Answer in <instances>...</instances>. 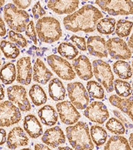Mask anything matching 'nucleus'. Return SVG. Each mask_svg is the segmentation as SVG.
<instances>
[{"label": "nucleus", "instance_id": "1", "mask_svg": "<svg viewBox=\"0 0 133 150\" xmlns=\"http://www.w3.org/2000/svg\"><path fill=\"white\" fill-rule=\"evenodd\" d=\"M103 17L102 13L96 7L85 5L72 14L65 17L63 24L66 30L73 33H91L95 30L99 20Z\"/></svg>", "mask_w": 133, "mask_h": 150}, {"label": "nucleus", "instance_id": "2", "mask_svg": "<svg viewBox=\"0 0 133 150\" xmlns=\"http://www.w3.org/2000/svg\"><path fill=\"white\" fill-rule=\"evenodd\" d=\"M67 137L75 150H93L94 145L89 134V125L83 122L66 128Z\"/></svg>", "mask_w": 133, "mask_h": 150}, {"label": "nucleus", "instance_id": "3", "mask_svg": "<svg viewBox=\"0 0 133 150\" xmlns=\"http://www.w3.org/2000/svg\"><path fill=\"white\" fill-rule=\"evenodd\" d=\"M35 30L39 40L46 43L57 42L62 36L59 21L53 17H43L38 19Z\"/></svg>", "mask_w": 133, "mask_h": 150}, {"label": "nucleus", "instance_id": "4", "mask_svg": "<svg viewBox=\"0 0 133 150\" xmlns=\"http://www.w3.org/2000/svg\"><path fill=\"white\" fill-rule=\"evenodd\" d=\"M4 17L8 27L17 33L25 31L27 25L30 22V17L27 12L19 9L11 3L4 6Z\"/></svg>", "mask_w": 133, "mask_h": 150}, {"label": "nucleus", "instance_id": "5", "mask_svg": "<svg viewBox=\"0 0 133 150\" xmlns=\"http://www.w3.org/2000/svg\"><path fill=\"white\" fill-rule=\"evenodd\" d=\"M93 74L99 82L105 87L108 93L114 90V76L110 65L101 59L94 60L93 62Z\"/></svg>", "mask_w": 133, "mask_h": 150}, {"label": "nucleus", "instance_id": "6", "mask_svg": "<svg viewBox=\"0 0 133 150\" xmlns=\"http://www.w3.org/2000/svg\"><path fill=\"white\" fill-rule=\"evenodd\" d=\"M95 4L110 16L133 15V2L130 0H99Z\"/></svg>", "mask_w": 133, "mask_h": 150}, {"label": "nucleus", "instance_id": "7", "mask_svg": "<svg viewBox=\"0 0 133 150\" xmlns=\"http://www.w3.org/2000/svg\"><path fill=\"white\" fill-rule=\"evenodd\" d=\"M67 93L71 102L77 109L83 110L88 107V92L81 82L76 81L67 84Z\"/></svg>", "mask_w": 133, "mask_h": 150}, {"label": "nucleus", "instance_id": "8", "mask_svg": "<svg viewBox=\"0 0 133 150\" xmlns=\"http://www.w3.org/2000/svg\"><path fill=\"white\" fill-rule=\"evenodd\" d=\"M47 60L51 68L60 78L66 81H71L75 78L76 74L72 66L67 60L57 55H49Z\"/></svg>", "mask_w": 133, "mask_h": 150}, {"label": "nucleus", "instance_id": "9", "mask_svg": "<svg viewBox=\"0 0 133 150\" xmlns=\"http://www.w3.org/2000/svg\"><path fill=\"white\" fill-rule=\"evenodd\" d=\"M21 119L19 108L9 101H5L0 106V125L1 127H10L19 123Z\"/></svg>", "mask_w": 133, "mask_h": 150}, {"label": "nucleus", "instance_id": "10", "mask_svg": "<svg viewBox=\"0 0 133 150\" xmlns=\"http://www.w3.org/2000/svg\"><path fill=\"white\" fill-rule=\"evenodd\" d=\"M106 48L108 54L114 59H129L132 56L128 44L121 38H110L106 42Z\"/></svg>", "mask_w": 133, "mask_h": 150}, {"label": "nucleus", "instance_id": "11", "mask_svg": "<svg viewBox=\"0 0 133 150\" xmlns=\"http://www.w3.org/2000/svg\"><path fill=\"white\" fill-rule=\"evenodd\" d=\"M7 93L9 100L18 105L21 112H30L31 109L27 97V91L23 86H10L7 89Z\"/></svg>", "mask_w": 133, "mask_h": 150}, {"label": "nucleus", "instance_id": "12", "mask_svg": "<svg viewBox=\"0 0 133 150\" xmlns=\"http://www.w3.org/2000/svg\"><path fill=\"white\" fill-rule=\"evenodd\" d=\"M84 115L91 122L103 124L108 118L109 112L106 106L101 101H93L84 110Z\"/></svg>", "mask_w": 133, "mask_h": 150}, {"label": "nucleus", "instance_id": "13", "mask_svg": "<svg viewBox=\"0 0 133 150\" xmlns=\"http://www.w3.org/2000/svg\"><path fill=\"white\" fill-rule=\"evenodd\" d=\"M56 108L61 122L66 125H72L78 122L81 114L71 101H65L56 104Z\"/></svg>", "mask_w": 133, "mask_h": 150}, {"label": "nucleus", "instance_id": "14", "mask_svg": "<svg viewBox=\"0 0 133 150\" xmlns=\"http://www.w3.org/2000/svg\"><path fill=\"white\" fill-rule=\"evenodd\" d=\"M17 81L24 86H29L32 79L33 69L30 57H23L17 62Z\"/></svg>", "mask_w": 133, "mask_h": 150}, {"label": "nucleus", "instance_id": "15", "mask_svg": "<svg viewBox=\"0 0 133 150\" xmlns=\"http://www.w3.org/2000/svg\"><path fill=\"white\" fill-rule=\"evenodd\" d=\"M72 66L80 79L88 81L93 77L92 65L89 58L81 55L72 61Z\"/></svg>", "mask_w": 133, "mask_h": 150}, {"label": "nucleus", "instance_id": "16", "mask_svg": "<svg viewBox=\"0 0 133 150\" xmlns=\"http://www.w3.org/2000/svg\"><path fill=\"white\" fill-rule=\"evenodd\" d=\"M87 48L89 54L99 58L107 57L108 51L105 39L100 36H90L87 42Z\"/></svg>", "mask_w": 133, "mask_h": 150}, {"label": "nucleus", "instance_id": "17", "mask_svg": "<svg viewBox=\"0 0 133 150\" xmlns=\"http://www.w3.org/2000/svg\"><path fill=\"white\" fill-rule=\"evenodd\" d=\"M42 142L52 148H56L65 143V135L59 126H55L46 130L42 137Z\"/></svg>", "mask_w": 133, "mask_h": 150}, {"label": "nucleus", "instance_id": "18", "mask_svg": "<svg viewBox=\"0 0 133 150\" xmlns=\"http://www.w3.org/2000/svg\"><path fill=\"white\" fill-rule=\"evenodd\" d=\"M79 1H62V0H50L47 1V8L59 15L71 14L75 12L79 8Z\"/></svg>", "mask_w": 133, "mask_h": 150}, {"label": "nucleus", "instance_id": "19", "mask_svg": "<svg viewBox=\"0 0 133 150\" xmlns=\"http://www.w3.org/2000/svg\"><path fill=\"white\" fill-rule=\"evenodd\" d=\"M28 144V137L20 127H13L8 134L7 146L9 149H15L19 147L27 146Z\"/></svg>", "mask_w": 133, "mask_h": 150}, {"label": "nucleus", "instance_id": "20", "mask_svg": "<svg viewBox=\"0 0 133 150\" xmlns=\"http://www.w3.org/2000/svg\"><path fill=\"white\" fill-rule=\"evenodd\" d=\"M33 79L39 83L45 85L53 76L52 72L47 68L42 59L37 58L33 65Z\"/></svg>", "mask_w": 133, "mask_h": 150}, {"label": "nucleus", "instance_id": "21", "mask_svg": "<svg viewBox=\"0 0 133 150\" xmlns=\"http://www.w3.org/2000/svg\"><path fill=\"white\" fill-rule=\"evenodd\" d=\"M23 128L31 138H38L43 134L42 125L33 115H27L24 117Z\"/></svg>", "mask_w": 133, "mask_h": 150}, {"label": "nucleus", "instance_id": "22", "mask_svg": "<svg viewBox=\"0 0 133 150\" xmlns=\"http://www.w3.org/2000/svg\"><path fill=\"white\" fill-rule=\"evenodd\" d=\"M38 115L41 122L47 126H53L58 121V113L49 105H46L38 111Z\"/></svg>", "mask_w": 133, "mask_h": 150}, {"label": "nucleus", "instance_id": "23", "mask_svg": "<svg viewBox=\"0 0 133 150\" xmlns=\"http://www.w3.org/2000/svg\"><path fill=\"white\" fill-rule=\"evenodd\" d=\"M49 94L51 98L55 101H63L65 98L66 89L59 79L54 78L50 81Z\"/></svg>", "mask_w": 133, "mask_h": 150}, {"label": "nucleus", "instance_id": "24", "mask_svg": "<svg viewBox=\"0 0 133 150\" xmlns=\"http://www.w3.org/2000/svg\"><path fill=\"white\" fill-rule=\"evenodd\" d=\"M104 150H131L128 140L120 135H113L106 142Z\"/></svg>", "mask_w": 133, "mask_h": 150}, {"label": "nucleus", "instance_id": "25", "mask_svg": "<svg viewBox=\"0 0 133 150\" xmlns=\"http://www.w3.org/2000/svg\"><path fill=\"white\" fill-rule=\"evenodd\" d=\"M115 74L121 79H129L132 76V67L124 60H118L113 66Z\"/></svg>", "mask_w": 133, "mask_h": 150}, {"label": "nucleus", "instance_id": "26", "mask_svg": "<svg viewBox=\"0 0 133 150\" xmlns=\"http://www.w3.org/2000/svg\"><path fill=\"white\" fill-rule=\"evenodd\" d=\"M29 95L33 104L37 106L42 105L47 101V97L43 89L39 85L35 84L31 86Z\"/></svg>", "mask_w": 133, "mask_h": 150}, {"label": "nucleus", "instance_id": "27", "mask_svg": "<svg viewBox=\"0 0 133 150\" xmlns=\"http://www.w3.org/2000/svg\"><path fill=\"white\" fill-rule=\"evenodd\" d=\"M15 65L12 63H8L1 67V81L5 85L11 84L17 79Z\"/></svg>", "mask_w": 133, "mask_h": 150}, {"label": "nucleus", "instance_id": "28", "mask_svg": "<svg viewBox=\"0 0 133 150\" xmlns=\"http://www.w3.org/2000/svg\"><path fill=\"white\" fill-rule=\"evenodd\" d=\"M91 139L97 146H101L105 144L107 139V133L103 127L99 125H93L90 129Z\"/></svg>", "mask_w": 133, "mask_h": 150}, {"label": "nucleus", "instance_id": "29", "mask_svg": "<svg viewBox=\"0 0 133 150\" xmlns=\"http://www.w3.org/2000/svg\"><path fill=\"white\" fill-rule=\"evenodd\" d=\"M57 52L62 57L67 59H74L79 54V51L76 47L70 43L63 42L59 45Z\"/></svg>", "mask_w": 133, "mask_h": 150}, {"label": "nucleus", "instance_id": "30", "mask_svg": "<svg viewBox=\"0 0 133 150\" xmlns=\"http://www.w3.org/2000/svg\"><path fill=\"white\" fill-rule=\"evenodd\" d=\"M117 24L114 18H103L99 21L96 25V30L101 34L109 35L115 31Z\"/></svg>", "mask_w": 133, "mask_h": 150}, {"label": "nucleus", "instance_id": "31", "mask_svg": "<svg viewBox=\"0 0 133 150\" xmlns=\"http://www.w3.org/2000/svg\"><path fill=\"white\" fill-rule=\"evenodd\" d=\"M1 50L3 52L5 57L8 58V59H15L20 54L19 50L16 46L15 43L6 40L1 42Z\"/></svg>", "mask_w": 133, "mask_h": 150}, {"label": "nucleus", "instance_id": "32", "mask_svg": "<svg viewBox=\"0 0 133 150\" xmlns=\"http://www.w3.org/2000/svg\"><path fill=\"white\" fill-rule=\"evenodd\" d=\"M115 90L117 96L123 98H127L132 93V87L130 84L120 79H115L114 81Z\"/></svg>", "mask_w": 133, "mask_h": 150}, {"label": "nucleus", "instance_id": "33", "mask_svg": "<svg viewBox=\"0 0 133 150\" xmlns=\"http://www.w3.org/2000/svg\"><path fill=\"white\" fill-rule=\"evenodd\" d=\"M87 89L89 96L92 98L103 100L105 97V91L103 86L97 81H89L87 83Z\"/></svg>", "mask_w": 133, "mask_h": 150}, {"label": "nucleus", "instance_id": "34", "mask_svg": "<svg viewBox=\"0 0 133 150\" xmlns=\"http://www.w3.org/2000/svg\"><path fill=\"white\" fill-rule=\"evenodd\" d=\"M133 22L125 19H119L117 22L115 33L119 38L127 37L131 32Z\"/></svg>", "mask_w": 133, "mask_h": 150}, {"label": "nucleus", "instance_id": "35", "mask_svg": "<svg viewBox=\"0 0 133 150\" xmlns=\"http://www.w3.org/2000/svg\"><path fill=\"white\" fill-rule=\"evenodd\" d=\"M106 127L108 131L117 135H122L125 133V127L122 123L117 118H110L106 123Z\"/></svg>", "mask_w": 133, "mask_h": 150}, {"label": "nucleus", "instance_id": "36", "mask_svg": "<svg viewBox=\"0 0 133 150\" xmlns=\"http://www.w3.org/2000/svg\"><path fill=\"white\" fill-rule=\"evenodd\" d=\"M9 38L11 42L15 43L17 45L21 47H25L27 45L26 39L19 33L11 30L9 31Z\"/></svg>", "mask_w": 133, "mask_h": 150}, {"label": "nucleus", "instance_id": "37", "mask_svg": "<svg viewBox=\"0 0 133 150\" xmlns=\"http://www.w3.org/2000/svg\"><path fill=\"white\" fill-rule=\"evenodd\" d=\"M25 35L30 38L31 41H33L35 45L37 44V32L35 29L34 23L33 21H30V22L27 25L25 30Z\"/></svg>", "mask_w": 133, "mask_h": 150}, {"label": "nucleus", "instance_id": "38", "mask_svg": "<svg viewBox=\"0 0 133 150\" xmlns=\"http://www.w3.org/2000/svg\"><path fill=\"white\" fill-rule=\"evenodd\" d=\"M109 102L111 105L115 107L120 109L121 112H124L125 105V99L120 98L117 95H112L109 97Z\"/></svg>", "mask_w": 133, "mask_h": 150}, {"label": "nucleus", "instance_id": "39", "mask_svg": "<svg viewBox=\"0 0 133 150\" xmlns=\"http://www.w3.org/2000/svg\"><path fill=\"white\" fill-rule=\"evenodd\" d=\"M71 42L75 43L77 48L82 51H86L87 49V44L84 38L79 37L77 35H72L70 38Z\"/></svg>", "mask_w": 133, "mask_h": 150}, {"label": "nucleus", "instance_id": "40", "mask_svg": "<svg viewBox=\"0 0 133 150\" xmlns=\"http://www.w3.org/2000/svg\"><path fill=\"white\" fill-rule=\"evenodd\" d=\"M123 113L129 116L133 123V96L125 99V111Z\"/></svg>", "mask_w": 133, "mask_h": 150}, {"label": "nucleus", "instance_id": "41", "mask_svg": "<svg viewBox=\"0 0 133 150\" xmlns=\"http://www.w3.org/2000/svg\"><path fill=\"white\" fill-rule=\"evenodd\" d=\"M32 13L35 19H39L41 17L45 16L46 11L41 6L40 1H37L32 8Z\"/></svg>", "mask_w": 133, "mask_h": 150}, {"label": "nucleus", "instance_id": "42", "mask_svg": "<svg viewBox=\"0 0 133 150\" xmlns=\"http://www.w3.org/2000/svg\"><path fill=\"white\" fill-rule=\"evenodd\" d=\"M113 113H114V114L115 115L116 117H118V119L124 123L126 127L129 128V129H130V128H131V129H133V125L129 122V120H127V118L125 117V116L123 115L121 113L118 112L117 110H113Z\"/></svg>", "mask_w": 133, "mask_h": 150}, {"label": "nucleus", "instance_id": "43", "mask_svg": "<svg viewBox=\"0 0 133 150\" xmlns=\"http://www.w3.org/2000/svg\"><path fill=\"white\" fill-rule=\"evenodd\" d=\"M13 4L19 9H25L27 8L31 4V1H19V0H14Z\"/></svg>", "mask_w": 133, "mask_h": 150}, {"label": "nucleus", "instance_id": "44", "mask_svg": "<svg viewBox=\"0 0 133 150\" xmlns=\"http://www.w3.org/2000/svg\"><path fill=\"white\" fill-rule=\"evenodd\" d=\"M0 144H1V146L2 145H4L5 143L7 142V134H6V132L5 131V129H3V128H1V129H0Z\"/></svg>", "mask_w": 133, "mask_h": 150}, {"label": "nucleus", "instance_id": "45", "mask_svg": "<svg viewBox=\"0 0 133 150\" xmlns=\"http://www.w3.org/2000/svg\"><path fill=\"white\" fill-rule=\"evenodd\" d=\"M0 29H1V31H0L1 37H4L6 34V26H5V23L1 18H0Z\"/></svg>", "mask_w": 133, "mask_h": 150}, {"label": "nucleus", "instance_id": "46", "mask_svg": "<svg viewBox=\"0 0 133 150\" xmlns=\"http://www.w3.org/2000/svg\"><path fill=\"white\" fill-rule=\"evenodd\" d=\"M48 49L47 47H42V48H39L37 47L36 50V55L38 57H43L44 55V53L46 51H47Z\"/></svg>", "mask_w": 133, "mask_h": 150}, {"label": "nucleus", "instance_id": "47", "mask_svg": "<svg viewBox=\"0 0 133 150\" xmlns=\"http://www.w3.org/2000/svg\"><path fill=\"white\" fill-rule=\"evenodd\" d=\"M35 150H51L49 147L43 144L35 145Z\"/></svg>", "mask_w": 133, "mask_h": 150}, {"label": "nucleus", "instance_id": "48", "mask_svg": "<svg viewBox=\"0 0 133 150\" xmlns=\"http://www.w3.org/2000/svg\"><path fill=\"white\" fill-rule=\"evenodd\" d=\"M36 50H37V47H36L35 45H33V46H31L30 48V50L27 52V54L30 55H32V56H35V55H36Z\"/></svg>", "mask_w": 133, "mask_h": 150}, {"label": "nucleus", "instance_id": "49", "mask_svg": "<svg viewBox=\"0 0 133 150\" xmlns=\"http://www.w3.org/2000/svg\"><path fill=\"white\" fill-rule=\"evenodd\" d=\"M127 44H128V46L129 47V49L130 50V51H131L132 54H133V33L131 35V36H130V38H129V41H128Z\"/></svg>", "mask_w": 133, "mask_h": 150}, {"label": "nucleus", "instance_id": "50", "mask_svg": "<svg viewBox=\"0 0 133 150\" xmlns=\"http://www.w3.org/2000/svg\"><path fill=\"white\" fill-rule=\"evenodd\" d=\"M129 144L130 145V146H131L132 148L133 149V133L130 134V136H129Z\"/></svg>", "mask_w": 133, "mask_h": 150}, {"label": "nucleus", "instance_id": "51", "mask_svg": "<svg viewBox=\"0 0 133 150\" xmlns=\"http://www.w3.org/2000/svg\"><path fill=\"white\" fill-rule=\"evenodd\" d=\"M57 150H72V148L69 147L68 146H65V147H60L57 149Z\"/></svg>", "mask_w": 133, "mask_h": 150}, {"label": "nucleus", "instance_id": "52", "mask_svg": "<svg viewBox=\"0 0 133 150\" xmlns=\"http://www.w3.org/2000/svg\"><path fill=\"white\" fill-rule=\"evenodd\" d=\"M4 90L3 87H2V85H1V100H3L4 99Z\"/></svg>", "mask_w": 133, "mask_h": 150}, {"label": "nucleus", "instance_id": "53", "mask_svg": "<svg viewBox=\"0 0 133 150\" xmlns=\"http://www.w3.org/2000/svg\"><path fill=\"white\" fill-rule=\"evenodd\" d=\"M4 3H5V1L1 0V7H2V5H4Z\"/></svg>", "mask_w": 133, "mask_h": 150}, {"label": "nucleus", "instance_id": "54", "mask_svg": "<svg viewBox=\"0 0 133 150\" xmlns=\"http://www.w3.org/2000/svg\"><path fill=\"white\" fill-rule=\"evenodd\" d=\"M20 150H31V149H29V148H24V149H20Z\"/></svg>", "mask_w": 133, "mask_h": 150}, {"label": "nucleus", "instance_id": "55", "mask_svg": "<svg viewBox=\"0 0 133 150\" xmlns=\"http://www.w3.org/2000/svg\"><path fill=\"white\" fill-rule=\"evenodd\" d=\"M132 74H133V61L132 62Z\"/></svg>", "mask_w": 133, "mask_h": 150}, {"label": "nucleus", "instance_id": "56", "mask_svg": "<svg viewBox=\"0 0 133 150\" xmlns=\"http://www.w3.org/2000/svg\"><path fill=\"white\" fill-rule=\"evenodd\" d=\"M132 89H133V83H132Z\"/></svg>", "mask_w": 133, "mask_h": 150}]
</instances>
